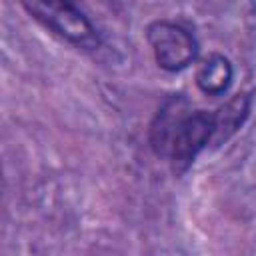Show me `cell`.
Listing matches in <instances>:
<instances>
[{
	"mask_svg": "<svg viewBox=\"0 0 256 256\" xmlns=\"http://www.w3.org/2000/svg\"><path fill=\"white\" fill-rule=\"evenodd\" d=\"M150 146L156 156L166 158L176 174L186 172L198 154L212 144L214 112L194 110L182 94L168 96L150 124Z\"/></svg>",
	"mask_w": 256,
	"mask_h": 256,
	"instance_id": "6da1fadb",
	"label": "cell"
},
{
	"mask_svg": "<svg viewBox=\"0 0 256 256\" xmlns=\"http://www.w3.org/2000/svg\"><path fill=\"white\" fill-rule=\"evenodd\" d=\"M22 8L76 48L98 50L102 44L96 26L72 2H24Z\"/></svg>",
	"mask_w": 256,
	"mask_h": 256,
	"instance_id": "7a4b0ae2",
	"label": "cell"
},
{
	"mask_svg": "<svg viewBox=\"0 0 256 256\" xmlns=\"http://www.w3.org/2000/svg\"><path fill=\"white\" fill-rule=\"evenodd\" d=\"M146 40L154 52L156 64L166 72L186 70L198 58V40L178 22L154 20L146 28Z\"/></svg>",
	"mask_w": 256,
	"mask_h": 256,
	"instance_id": "3957f363",
	"label": "cell"
},
{
	"mask_svg": "<svg viewBox=\"0 0 256 256\" xmlns=\"http://www.w3.org/2000/svg\"><path fill=\"white\" fill-rule=\"evenodd\" d=\"M250 104H252L250 94L248 92H238L214 112L212 144H216V146L224 144L230 136H234L240 130V126L246 122V118L250 114Z\"/></svg>",
	"mask_w": 256,
	"mask_h": 256,
	"instance_id": "277c9868",
	"label": "cell"
},
{
	"mask_svg": "<svg viewBox=\"0 0 256 256\" xmlns=\"http://www.w3.org/2000/svg\"><path fill=\"white\" fill-rule=\"evenodd\" d=\"M234 68L224 54H210L196 70V86L206 96H220L232 84Z\"/></svg>",
	"mask_w": 256,
	"mask_h": 256,
	"instance_id": "5b68a950",
	"label": "cell"
}]
</instances>
